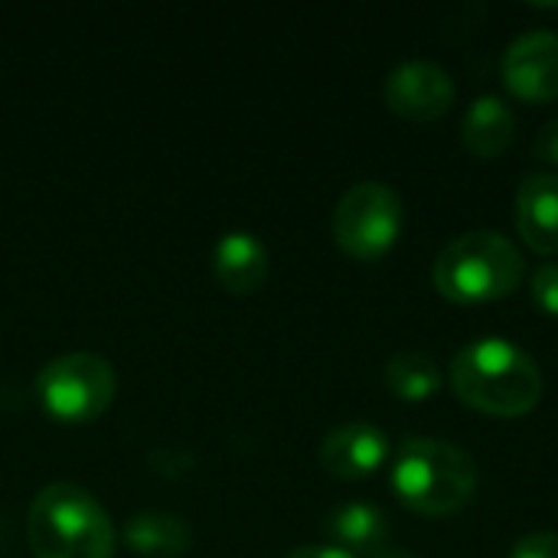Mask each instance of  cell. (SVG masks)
I'll list each match as a JSON object with an SVG mask.
<instances>
[{"mask_svg": "<svg viewBox=\"0 0 558 558\" xmlns=\"http://www.w3.org/2000/svg\"><path fill=\"white\" fill-rule=\"evenodd\" d=\"M386 386L402 402H425L441 392V369L432 356L405 350L386 363Z\"/></svg>", "mask_w": 558, "mask_h": 558, "instance_id": "9a60e30c", "label": "cell"}, {"mask_svg": "<svg viewBox=\"0 0 558 558\" xmlns=\"http://www.w3.org/2000/svg\"><path fill=\"white\" fill-rule=\"evenodd\" d=\"M513 134H517V118H513L510 105L500 95H481L464 111L461 141L481 160L500 157L510 147Z\"/></svg>", "mask_w": 558, "mask_h": 558, "instance_id": "7c38bea8", "label": "cell"}, {"mask_svg": "<svg viewBox=\"0 0 558 558\" xmlns=\"http://www.w3.org/2000/svg\"><path fill=\"white\" fill-rule=\"evenodd\" d=\"M523 275V252L494 229H474L451 239L432 265L438 294L458 304H490L510 298Z\"/></svg>", "mask_w": 558, "mask_h": 558, "instance_id": "277c9868", "label": "cell"}, {"mask_svg": "<svg viewBox=\"0 0 558 558\" xmlns=\"http://www.w3.org/2000/svg\"><path fill=\"white\" fill-rule=\"evenodd\" d=\"M396 497L422 517H451L474 500V458L441 438H409L392 461Z\"/></svg>", "mask_w": 558, "mask_h": 558, "instance_id": "3957f363", "label": "cell"}, {"mask_svg": "<svg viewBox=\"0 0 558 558\" xmlns=\"http://www.w3.org/2000/svg\"><path fill=\"white\" fill-rule=\"evenodd\" d=\"M383 95L396 114H402L409 121H435L451 111L454 82L438 62L412 59L389 72Z\"/></svg>", "mask_w": 558, "mask_h": 558, "instance_id": "ba28073f", "label": "cell"}, {"mask_svg": "<svg viewBox=\"0 0 558 558\" xmlns=\"http://www.w3.org/2000/svg\"><path fill=\"white\" fill-rule=\"evenodd\" d=\"M402 199L389 183H353L333 206V242L360 262H379L402 232Z\"/></svg>", "mask_w": 558, "mask_h": 558, "instance_id": "5b68a950", "label": "cell"}, {"mask_svg": "<svg viewBox=\"0 0 558 558\" xmlns=\"http://www.w3.org/2000/svg\"><path fill=\"white\" fill-rule=\"evenodd\" d=\"M517 226L539 255H558V173L526 177L517 193Z\"/></svg>", "mask_w": 558, "mask_h": 558, "instance_id": "30bf717a", "label": "cell"}, {"mask_svg": "<svg viewBox=\"0 0 558 558\" xmlns=\"http://www.w3.org/2000/svg\"><path fill=\"white\" fill-rule=\"evenodd\" d=\"M360 558H415L409 549H399V546H383V549H376V553H369V556H360Z\"/></svg>", "mask_w": 558, "mask_h": 558, "instance_id": "ffe728a7", "label": "cell"}, {"mask_svg": "<svg viewBox=\"0 0 558 558\" xmlns=\"http://www.w3.org/2000/svg\"><path fill=\"white\" fill-rule=\"evenodd\" d=\"M118 392L114 366L88 350L52 356L36 376V396L43 409L62 422H88L101 415Z\"/></svg>", "mask_w": 558, "mask_h": 558, "instance_id": "8992f818", "label": "cell"}, {"mask_svg": "<svg viewBox=\"0 0 558 558\" xmlns=\"http://www.w3.org/2000/svg\"><path fill=\"white\" fill-rule=\"evenodd\" d=\"M284 558H353V556L330 543V546H298V549H291Z\"/></svg>", "mask_w": 558, "mask_h": 558, "instance_id": "d6986e66", "label": "cell"}, {"mask_svg": "<svg viewBox=\"0 0 558 558\" xmlns=\"http://www.w3.org/2000/svg\"><path fill=\"white\" fill-rule=\"evenodd\" d=\"M124 543L137 553V556H177L190 546L193 533L190 523L177 513L167 510H141L134 517H128L124 530H121Z\"/></svg>", "mask_w": 558, "mask_h": 558, "instance_id": "5bb4252c", "label": "cell"}, {"mask_svg": "<svg viewBox=\"0 0 558 558\" xmlns=\"http://www.w3.org/2000/svg\"><path fill=\"white\" fill-rule=\"evenodd\" d=\"M389 458V435L373 422H343L320 441V464L330 477L363 481Z\"/></svg>", "mask_w": 558, "mask_h": 558, "instance_id": "9c48e42d", "label": "cell"}, {"mask_svg": "<svg viewBox=\"0 0 558 558\" xmlns=\"http://www.w3.org/2000/svg\"><path fill=\"white\" fill-rule=\"evenodd\" d=\"M533 154H536V160L558 167V118H553V121H546V124H543V131L536 134Z\"/></svg>", "mask_w": 558, "mask_h": 558, "instance_id": "ac0fdd59", "label": "cell"}, {"mask_svg": "<svg viewBox=\"0 0 558 558\" xmlns=\"http://www.w3.org/2000/svg\"><path fill=\"white\" fill-rule=\"evenodd\" d=\"M26 539L36 558H111L118 543L108 510L72 481H52L33 497Z\"/></svg>", "mask_w": 558, "mask_h": 558, "instance_id": "7a4b0ae2", "label": "cell"}, {"mask_svg": "<svg viewBox=\"0 0 558 558\" xmlns=\"http://www.w3.org/2000/svg\"><path fill=\"white\" fill-rule=\"evenodd\" d=\"M454 396L490 418H520L543 399L536 360L504 337H481L451 360Z\"/></svg>", "mask_w": 558, "mask_h": 558, "instance_id": "6da1fadb", "label": "cell"}, {"mask_svg": "<svg viewBox=\"0 0 558 558\" xmlns=\"http://www.w3.org/2000/svg\"><path fill=\"white\" fill-rule=\"evenodd\" d=\"M324 530L330 533L333 546H340L343 553L353 558L369 556L383 546H389V520L383 510L369 507V504H343L337 507Z\"/></svg>", "mask_w": 558, "mask_h": 558, "instance_id": "4fadbf2b", "label": "cell"}, {"mask_svg": "<svg viewBox=\"0 0 558 558\" xmlns=\"http://www.w3.org/2000/svg\"><path fill=\"white\" fill-rule=\"evenodd\" d=\"M213 275L222 288L248 294L268 278V248L248 229H229L213 248Z\"/></svg>", "mask_w": 558, "mask_h": 558, "instance_id": "8fae6325", "label": "cell"}, {"mask_svg": "<svg viewBox=\"0 0 558 558\" xmlns=\"http://www.w3.org/2000/svg\"><path fill=\"white\" fill-rule=\"evenodd\" d=\"M530 298L546 317H558V262L536 268V275L530 278Z\"/></svg>", "mask_w": 558, "mask_h": 558, "instance_id": "2e32d148", "label": "cell"}, {"mask_svg": "<svg viewBox=\"0 0 558 558\" xmlns=\"http://www.w3.org/2000/svg\"><path fill=\"white\" fill-rule=\"evenodd\" d=\"M510 558H558V533H533V536H523L510 549Z\"/></svg>", "mask_w": 558, "mask_h": 558, "instance_id": "e0dca14e", "label": "cell"}, {"mask_svg": "<svg viewBox=\"0 0 558 558\" xmlns=\"http://www.w3.org/2000/svg\"><path fill=\"white\" fill-rule=\"evenodd\" d=\"M500 75L520 101L543 105L558 98V33L530 29L517 36L504 52Z\"/></svg>", "mask_w": 558, "mask_h": 558, "instance_id": "52a82bcc", "label": "cell"}]
</instances>
